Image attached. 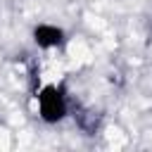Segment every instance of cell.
<instances>
[{"label": "cell", "instance_id": "cell-2", "mask_svg": "<svg viewBox=\"0 0 152 152\" xmlns=\"http://www.w3.org/2000/svg\"><path fill=\"white\" fill-rule=\"evenodd\" d=\"M64 40H66L64 31L59 26H55V24H38L33 28V43L38 48H43V50L59 48V45H64Z\"/></svg>", "mask_w": 152, "mask_h": 152}, {"label": "cell", "instance_id": "cell-1", "mask_svg": "<svg viewBox=\"0 0 152 152\" xmlns=\"http://www.w3.org/2000/svg\"><path fill=\"white\" fill-rule=\"evenodd\" d=\"M36 100H38V116L45 124H57L69 112L66 95H64V88L62 86H52V83L50 86H43L36 93Z\"/></svg>", "mask_w": 152, "mask_h": 152}]
</instances>
